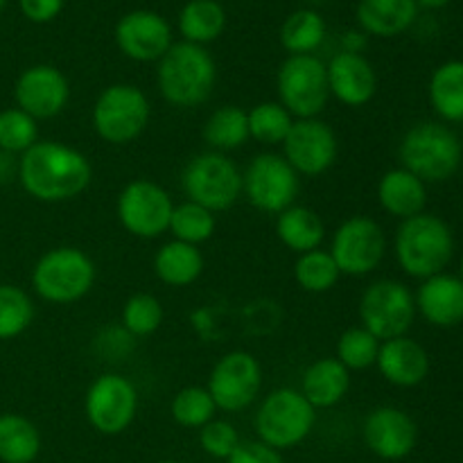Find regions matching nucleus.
I'll return each instance as SVG.
<instances>
[{
    "mask_svg": "<svg viewBox=\"0 0 463 463\" xmlns=\"http://www.w3.org/2000/svg\"><path fill=\"white\" fill-rule=\"evenodd\" d=\"M18 181L32 199L61 203L77 199L93 179L90 161L59 140H39L18 161Z\"/></svg>",
    "mask_w": 463,
    "mask_h": 463,
    "instance_id": "obj_1",
    "label": "nucleus"
},
{
    "mask_svg": "<svg viewBox=\"0 0 463 463\" xmlns=\"http://www.w3.org/2000/svg\"><path fill=\"white\" fill-rule=\"evenodd\" d=\"M217 81V66L203 45L172 43L158 59L156 84L163 99L176 109H194L211 98Z\"/></svg>",
    "mask_w": 463,
    "mask_h": 463,
    "instance_id": "obj_2",
    "label": "nucleus"
},
{
    "mask_svg": "<svg viewBox=\"0 0 463 463\" xmlns=\"http://www.w3.org/2000/svg\"><path fill=\"white\" fill-rule=\"evenodd\" d=\"M393 251L401 269L411 279H430L443 274L455 253V235L452 229L437 215H420L402 220L398 226Z\"/></svg>",
    "mask_w": 463,
    "mask_h": 463,
    "instance_id": "obj_3",
    "label": "nucleus"
},
{
    "mask_svg": "<svg viewBox=\"0 0 463 463\" xmlns=\"http://www.w3.org/2000/svg\"><path fill=\"white\" fill-rule=\"evenodd\" d=\"M401 163L423 184H441L459 170L463 149L455 131L439 122H419L401 140Z\"/></svg>",
    "mask_w": 463,
    "mask_h": 463,
    "instance_id": "obj_4",
    "label": "nucleus"
},
{
    "mask_svg": "<svg viewBox=\"0 0 463 463\" xmlns=\"http://www.w3.org/2000/svg\"><path fill=\"white\" fill-rule=\"evenodd\" d=\"M95 285V262L77 247L45 251L32 269V288L52 306L81 301Z\"/></svg>",
    "mask_w": 463,
    "mask_h": 463,
    "instance_id": "obj_5",
    "label": "nucleus"
},
{
    "mask_svg": "<svg viewBox=\"0 0 463 463\" xmlns=\"http://www.w3.org/2000/svg\"><path fill=\"white\" fill-rule=\"evenodd\" d=\"M317 423V410L298 389H274L256 411V434L265 446L288 450L310 437Z\"/></svg>",
    "mask_w": 463,
    "mask_h": 463,
    "instance_id": "obj_6",
    "label": "nucleus"
},
{
    "mask_svg": "<svg viewBox=\"0 0 463 463\" xmlns=\"http://www.w3.org/2000/svg\"><path fill=\"white\" fill-rule=\"evenodd\" d=\"M152 118L147 95L134 84H111L93 104V129L104 143L129 145L140 138Z\"/></svg>",
    "mask_w": 463,
    "mask_h": 463,
    "instance_id": "obj_7",
    "label": "nucleus"
},
{
    "mask_svg": "<svg viewBox=\"0 0 463 463\" xmlns=\"http://www.w3.org/2000/svg\"><path fill=\"white\" fill-rule=\"evenodd\" d=\"M188 202L211 213H224L242 197V172L226 154L203 152L190 158L181 175Z\"/></svg>",
    "mask_w": 463,
    "mask_h": 463,
    "instance_id": "obj_8",
    "label": "nucleus"
},
{
    "mask_svg": "<svg viewBox=\"0 0 463 463\" xmlns=\"http://www.w3.org/2000/svg\"><path fill=\"white\" fill-rule=\"evenodd\" d=\"M276 93L294 120L319 118L330 99L326 63L315 54H289L276 72Z\"/></svg>",
    "mask_w": 463,
    "mask_h": 463,
    "instance_id": "obj_9",
    "label": "nucleus"
},
{
    "mask_svg": "<svg viewBox=\"0 0 463 463\" xmlns=\"http://www.w3.org/2000/svg\"><path fill=\"white\" fill-rule=\"evenodd\" d=\"M301 176L283 158V154L262 152L249 161L242 172V194L256 211L280 215L297 203Z\"/></svg>",
    "mask_w": 463,
    "mask_h": 463,
    "instance_id": "obj_10",
    "label": "nucleus"
},
{
    "mask_svg": "<svg viewBox=\"0 0 463 463\" xmlns=\"http://www.w3.org/2000/svg\"><path fill=\"white\" fill-rule=\"evenodd\" d=\"M328 251L337 262L339 274L362 279L373 274L383 265L387 253V235L373 217H348L335 229Z\"/></svg>",
    "mask_w": 463,
    "mask_h": 463,
    "instance_id": "obj_11",
    "label": "nucleus"
},
{
    "mask_svg": "<svg viewBox=\"0 0 463 463\" xmlns=\"http://www.w3.org/2000/svg\"><path fill=\"white\" fill-rule=\"evenodd\" d=\"M416 319L414 294L405 283L383 279L371 283L360 298V321L380 342L405 337Z\"/></svg>",
    "mask_w": 463,
    "mask_h": 463,
    "instance_id": "obj_12",
    "label": "nucleus"
},
{
    "mask_svg": "<svg viewBox=\"0 0 463 463\" xmlns=\"http://www.w3.org/2000/svg\"><path fill=\"white\" fill-rule=\"evenodd\" d=\"M175 211L170 193L149 179H134L120 190L116 215L122 229L140 240H156L170 229Z\"/></svg>",
    "mask_w": 463,
    "mask_h": 463,
    "instance_id": "obj_13",
    "label": "nucleus"
},
{
    "mask_svg": "<svg viewBox=\"0 0 463 463\" xmlns=\"http://www.w3.org/2000/svg\"><path fill=\"white\" fill-rule=\"evenodd\" d=\"M86 420L95 432L118 437L134 423L138 414V392L120 373H104L90 383L84 396Z\"/></svg>",
    "mask_w": 463,
    "mask_h": 463,
    "instance_id": "obj_14",
    "label": "nucleus"
},
{
    "mask_svg": "<svg viewBox=\"0 0 463 463\" xmlns=\"http://www.w3.org/2000/svg\"><path fill=\"white\" fill-rule=\"evenodd\" d=\"M217 410L238 414L258 401L262 389V366L247 351H231L222 355L211 369L206 384Z\"/></svg>",
    "mask_w": 463,
    "mask_h": 463,
    "instance_id": "obj_15",
    "label": "nucleus"
},
{
    "mask_svg": "<svg viewBox=\"0 0 463 463\" xmlns=\"http://www.w3.org/2000/svg\"><path fill=\"white\" fill-rule=\"evenodd\" d=\"M339 140L333 127L319 118L294 120L283 140V158L298 176H321L335 165Z\"/></svg>",
    "mask_w": 463,
    "mask_h": 463,
    "instance_id": "obj_16",
    "label": "nucleus"
},
{
    "mask_svg": "<svg viewBox=\"0 0 463 463\" xmlns=\"http://www.w3.org/2000/svg\"><path fill=\"white\" fill-rule=\"evenodd\" d=\"M14 99L21 111L34 120H50L68 107L71 84L59 68L36 63L25 68L14 84Z\"/></svg>",
    "mask_w": 463,
    "mask_h": 463,
    "instance_id": "obj_17",
    "label": "nucleus"
},
{
    "mask_svg": "<svg viewBox=\"0 0 463 463\" xmlns=\"http://www.w3.org/2000/svg\"><path fill=\"white\" fill-rule=\"evenodd\" d=\"M116 45L131 61H158L172 48V27L161 14L136 9L118 21Z\"/></svg>",
    "mask_w": 463,
    "mask_h": 463,
    "instance_id": "obj_18",
    "label": "nucleus"
},
{
    "mask_svg": "<svg viewBox=\"0 0 463 463\" xmlns=\"http://www.w3.org/2000/svg\"><path fill=\"white\" fill-rule=\"evenodd\" d=\"M419 441V428L407 411L398 407H375L364 420V443L375 457L387 461L405 459Z\"/></svg>",
    "mask_w": 463,
    "mask_h": 463,
    "instance_id": "obj_19",
    "label": "nucleus"
},
{
    "mask_svg": "<svg viewBox=\"0 0 463 463\" xmlns=\"http://www.w3.org/2000/svg\"><path fill=\"white\" fill-rule=\"evenodd\" d=\"M328 72V90L344 107L360 109L369 104L378 93V75L371 66L369 59L362 52H342L333 54L326 63Z\"/></svg>",
    "mask_w": 463,
    "mask_h": 463,
    "instance_id": "obj_20",
    "label": "nucleus"
},
{
    "mask_svg": "<svg viewBox=\"0 0 463 463\" xmlns=\"http://www.w3.org/2000/svg\"><path fill=\"white\" fill-rule=\"evenodd\" d=\"M416 312L437 328H455L463 321V280L450 274L430 276L414 297Z\"/></svg>",
    "mask_w": 463,
    "mask_h": 463,
    "instance_id": "obj_21",
    "label": "nucleus"
},
{
    "mask_svg": "<svg viewBox=\"0 0 463 463\" xmlns=\"http://www.w3.org/2000/svg\"><path fill=\"white\" fill-rule=\"evenodd\" d=\"M380 375L389 384L401 389L416 387L430 373V355L416 339L396 337L380 344L378 360H375Z\"/></svg>",
    "mask_w": 463,
    "mask_h": 463,
    "instance_id": "obj_22",
    "label": "nucleus"
},
{
    "mask_svg": "<svg viewBox=\"0 0 463 463\" xmlns=\"http://www.w3.org/2000/svg\"><path fill=\"white\" fill-rule=\"evenodd\" d=\"M348 389L351 371L337 357H321L306 369L298 392L315 410H330L346 398Z\"/></svg>",
    "mask_w": 463,
    "mask_h": 463,
    "instance_id": "obj_23",
    "label": "nucleus"
},
{
    "mask_svg": "<svg viewBox=\"0 0 463 463\" xmlns=\"http://www.w3.org/2000/svg\"><path fill=\"white\" fill-rule=\"evenodd\" d=\"M378 202L389 215L398 217V220H410V217L425 213L428 188L410 170L393 167V170L384 172L383 179L378 181Z\"/></svg>",
    "mask_w": 463,
    "mask_h": 463,
    "instance_id": "obj_24",
    "label": "nucleus"
},
{
    "mask_svg": "<svg viewBox=\"0 0 463 463\" xmlns=\"http://www.w3.org/2000/svg\"><path fill=\"white\" fill-rule=\"evenodd\" d=\"M355 16L366 34L392 39L414 25L419 16V3L416 0H360Z\"/></svg>",
    "mask_w": 463,
    "mask_h": 463,
    "instance_id": "obj_25",
    "label": "nucleus"
},
{
    "mask_svg": "<svg viewBox=\"0 0 463 463\" xmlns=\"http://www.w3.org/2000/svg\"><path fill=\"white\" fill-rule=\"evenodd\" d=\"M274 229L280 244L297 256L321 249L326 240V224L319 213L307 206H298V203L276 215Z\"/></svg>",
    "mask_w": 463,
    "mask_h": 463,
    "instance_id": "obj_26",
    "label": "nucleus"
},
{
    "mask_svg": "<svg viewBox=\"0 0 463 463\" xmlns=\"http://www.w3.org/2000/svg\"><path fill=\"white\" fill-rule=\"evenodd\" d=\"M203 267L206 262L199 247L176 240L163 244L154 256V274L167 288H188L197 283L199 276L203 274Z\"/></svg>",
    "mask_w": 463,
    "mask_h": 463,
    "instance_id": "obj_27",
    "label": "nucleus"
},
{
    "mask_svg": "<svg viewBox=\"0 0 463 463\" xmlns=\"http://www.w3.org/2000/svg\"><path fill=\"white\" fill-rule=\"evenodd\" d=\"M430 102L446 122H463V61H446L432 72Z\"/></svg>",
    "mask_w": 463,
    "mask_h": 463,
    "instance_id": "obj_28",
    "label": "nucleus"
},
{
    "mask_svg": "<svg viewBox=\"0 0 463 463\" xmlns=\"http://www.w3.org/2000/svg\"><path fill=\"white\" fill-rule=\"evenodd\" d=\"M41 452V434L21 414H0V461L32 463Z\"/></svg>",
    "mask_w": 463,
    "mask_h": 463,
    "instance_id": "obj_29",
    "label": "nucleus"
},
{
    "mask_svg": "<svg viewBox=\"0 0 463 463\" xmlns=\"http://www.w3.org/2000/svg\"><path fill=\"white\" fill-rule=\"evenodd\" d=\"M203 140L211 152H235L249 140L247 111L235 104H224L208 116L203 125Z\"/></svg>",
    "mask_w": 463,
    "mask_h": 463,
    "instance_id": "obj_30",
    "label": "nucleus"
},
{
    "mask_svg": "<svg viewBox=\"0 0 463 463\" xmlns=\"http://www.w3.org/2000/svg\"><path fill=\"white\" fill-rule=\"evenodd\" d=\"M226 27V14L217 0H190L179 14V32L184 41L206 45L220 39Z\"/></svg>",
    "mask_w": 463,
    "mask_h": 463,
    "instance_id": "obj_31",
    "label": "nucleus"
},
{
    "mask_svg": "<svg viewBox=\"0 0 463 463\" xmlns=\"http://www.w3.org/2000/svg\"><path fill=\"white\" fill-rule=\"evenodd\" d=\"M326 39V21L315 9H297L280 27V45L289 54H312Z\"/></svg>",
    "mask_w": 463,
    "mask_h": 463,
    "instance_id": "obj_32",
    "label": "nucleus"
},
{
    "mask_svg": "<svg viewBox=\"0 0 463 463\" xmlns=\"http://www.w3.org/2000/svg\"><path fill=\"white\" fill-rule=\"evenodd\" d=\"M337 262L333 260L330 251L315 249V251L301 253L294 262V280L298 288L307 294H326L339 283Z\"/></svg>",
    "mask_w": 463,
    "mask_h": 463,
    "instance_id": "obj_33",
    "label": "nucleus"
},
{
    "mask_svg": "<svg viewBox=\"0 0 463 463\" xmlns=\"http://www.w3.org/2000/svg\"><path fill=\"white\" fill-rule=\"evenodd\" d=\"M217 229V220L215 213L206 211L199 203H193L185 199L184 203L175 206L170 217V233L172 240L176 242H185L193 244V247H199V244L208 242V240L215 235Z\"/></svg>",
    "mask_w": 463,
    "mask_h": 463,
    "instance_id": "obj_34",
    "label": "nucleus"
},
{
    "mask_svg": "<svg viewBox=\"0 0 463 463\" xmlns=\"http://www.w3.org/2000/svg\"><path fill=\"white\" fill-rule=\"evenodd\" d=\"M249 120V138L256 143L267 145V147H276L283 145L288 138L289 129L294 125V118L289 116L288 109L280 102H260L247 111Z\"/></svg>",
    "mask_w": 463,
    "mask_h": 463,
    "instance_id": "obj_35",
    "label": "nucleus"
},
{
    "mask_svg": "<svg viewBox=\"0 0 463 463\" xmlns=\"http://www.w3.org/2000/svg\"><path fill=\"white\" fill-rule=\"evenodd\" d=\"M34 321V303L25 289L0 285V342L18 337Z\"/></svg>",
    "mask_w": 463,
    "mask_h": 463,
    "instance_id": "obj_36",
    "label": "nucleus"
},
{
    "mask_svg": "<svg viewBox=\"0 0 463 463\" xmlns=\"http://www.w3.org/2000/svg\"><path fill=\"white\" fill-rule=\"evenodd\" d=\"M380 339L371 335L364 326H353L344 330L337 339V360L348 371H366L375 366L380 353Z\"/></svg>",
    "mask_w": 463,
    "mask_h": 463,
    "instance_id": "obj_37",
    "label": "nucleus"
},
{
    "mask_svg": "<svg viewBox=\"0 0 463 463\" xmlns=\"http://www.w3.org/2000/svg\"><path fill=\"white\" fill-rule=\"evenodd\" d=\"M163 324V306L154 294L138 292L134 297L127 298L122 306V319L120 326L131 335L134 339L149 337L156 333Z\"/></svg>",
    "mask_w": 463,
    "mask_h": 463,
    "instance_id": "obj_38",
    "label": "nucleus"
},
{
    "mask_svg": "<svg viewBox=\"0 0 463 463\" xmlns=\"http://www.w3.org/2000/svg\"><path fill=\"white\" fill-rule=\"evenodd\" d=\"M215 402L206 387H185L172 398L170 414L181 428L202 430L203 425L215 419Z\"/></svg>",
    "mask_w": 463,
    "mask_h": 463,
    "instance_id": "obj_39",
    "label": "nucleus"
},
{
    "mask_svg": "<svg viewBox=\"0 0 463 463\" xmlns=\"http://www.w3.org/2000/svg\"><path fill=\"white\" fill-rule=\"evenodd\" d=\"M34 143H39V127L32 116L18 107L0 111V152L25 154Z\"/></svg>",
    "mask_w": 463,
    "mask_h": 463,
    "instance_id": "obj_40",
    "label": "nucleus"
},
{
    "mask_svg": "<svg viewBox=\"0 0 463 463\" xmlns=\"http://www.w3.org/2000/svg\"><path fill=\"white\" fill-rule=\"evenodd\" d=\"M199 443L206 455L215 457V459H229L235 448L240 446V437L238 430L229 420L213 419L211 423L199 430Z\"/></svg>",
    "mask_w": 463,
    "mask_h": 463,
    "instance_id": "obj_41",
    "label": "nucleus"
},
{
    "mask_svg": "<svg viewBox=\"0 0 463 463\" xmlns=\"http://www.w3.org/2000/svg\"><path fill=\"white\" fill-rule=\"evenodd\" d=\"M229 463H285L279 450L265 446L262 441H249L235 448L233 455L226 459Z\"/></svg>",
    "mask_w": 463,
    "mask_h": 463,
    "instance_id": "obj_42",
    "label": "nucleus"
},
{
    "mask_svg": "<svg viewBox=\"0 0 463 463\" xmlns=\"http://www.w3.org/2000/svg\"><path fill=\"white\" fill-rule=\"evenodd\" d=\"M21 12L32 23H50L63 9V0H18Z\"/></svg>",
    "mask_w": 463,
    "mask_h": 463,
    "instance_id": "obj_43",
    "label": "nucleus"
},
{
    "mask_svg": "<svg viewBox=\"0 0 463 463\" xmlns=\"http://www.w3.org/2000/svg\"><path fill=\"white\" fill-rule=\"evenodd\" d=\"M131 337L125 328H107L98 339V346L102 348V355H111V357H125L127 353L131 351Z\"/></svg>",
    "mask_w": 463,
    "mask_h": 463,
    "instance_id": "obj_44",
    "label": "nucleus"
},
{
    "mask_svg": "<svg viewBox=\"0 0 463 463\" xmlns=\"http://www.w3.org/2000/svg\"><path fill=\"white\" fill-rule=\"evenodd\" d=\"M416 3L420 5V7H430V9H437V7H443V5L452 3V0H416Z\"/></svg>",
    "mask_w": 463,
    "mask_h": 463,
    "instance_id": "obj_45",
    "label": "nucleus"
},
{
    "mask_svg": "<svg viewBox=\"0 0 463 463\" xmlns=\"http://www.w3.org/2000/svg\"><path fill=\"white\" fill-rule=\"evenodd\" d=\"M5 3H7V0H0V12H3V7H5Z\"/></svg>",
    "mask_w": 463,
    "mask_h": 463,
    "instance_id": "obj_46",
    "label": "nucleus"
},
{
    "mask_svg": "<svg viewBox=\"0 0 463 463\" xmlns=\"http://www.w3.org/2000/svg\"><path fill=\"white\" fill-rule=\"evenodd\" d=\"M459 279L463 280V258H461V276H459Z\"/></svg>",
    "mask_w": 463,
    "mask_h": 463,
    "instance_id": "obj_47",
    "label": "nucleus"
},
{
    "mask_svg": "<svg viewBox=\"0 0 463 463\" xmlns=\"http://www.w3.org/2000/svg\"><path fill=\"white\" fill-rule=\"evenodd\" d=\"M161 463H179V461H161Z\"/></svg>",
    "mask_w": 463,
    "mask_h": 463,
    "instance_id": "obj_48",
    "label": "nucleus"
}]
</instances>
